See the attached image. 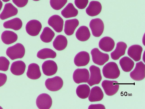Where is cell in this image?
Returning <instances> with one entry per match:
<instances>
[{
  "instance_id": "obj_33",
  "label": "cell",
  "mask_w": 145,
  "mask_h": 109,
  "mask_svg": "<svg viewBox=\"0 0 145 109\" xmlns=\"http://www.w3.org/2000/svg\"><path fill=\"white\" fill-rule=\"evenodd\" d=\"M67 0H50L51 6L54 9L58 10L61 9L66 3Z\"/></svg>"
},
{
  "instance_id": "obj_18",
  "label": "cell",
  "mask_w": 145,
  "mask_h": 109,
  "mask_svg": "<svg viewBox=\"0 0 145 109\" xmlns=\"http://www.w3.org/2000/svg\"><path fill=\"white\" fill-rule=\"evenodd\" d=\"M102 8L101 5L99 2L92 1L90 2L86 11L88 15L91 16H95L100 13Z\"/></svg>"
},
{
  "instance_id": "obj_11",
  "label": "cell",
  "mask_w": 145,
  "mask_h": 109,
  "mask_svg": "<svg viewBox=\"0 0 145 109\" xmlns=\"http://www.w3.org/2000/svg\"><path fill=\"white\" fill-rule=\"evenodd\" d=\"M42 27L41 23L36 20H31L26 24L25 29L27 32L32 36L37 35L39 33Z\"/></svg>"
},
{
  "instance_id": "obj_6",
  "label": "cell",
  "mask_w": 145,
  "mask_h": 109,
  "mask_svg": "<svg viewBox=\"0 0 145 109\" xmlns=\"http://www.w3.org/2000/svg\"><path fill=\"white\" fill-rule=\"evenodd\" d=\"M63 85L62 78L58 76L47 79L45 82V85L49 90L55 91L60 90Z\"/></svg>"
},
{
  "instance_id": "obj_23",
  "label": "cell",
  "mask_w": 145,
  "mask_h": 109,
  "mask_svg": "<svg viewBox=\"0 0 145 109\" xmlns=\"http://www.w3.org/2000/svg\"><path fill=\"white\" fill-rule=\"evenodd\" d=\"M79 22L76 19L67 20L65 21L64 31L67 35H71L74 33L75 30L78 26Z\"/></svg>"
},
{
  "instance_id": "obj_20",
  "label": "cell",
  "mask_w": 145,
  "mask_h": 109,
  "mask_svg": "<svg viewBox=\"0 0 145 109\" xmlns=\"http://www.w3.org/2000/svg\"><path fill=\"white\" fill-rule=\"evenodd\" d=\"M27 77L32 79H36L41 76V73L39 66L36 63L30 64L28 66L26 73Z\"/></svg>"
},
{
  "instance_id": "obj_24",
  "label": "cell",
  "mask_w": 145,
  "mask_h": 109,
  "mask_svg": "<svg viewBox=\"0 0 145 109\" xmlns=\"http://www.w3.org/2000/svg\"><path fill=\"white\" fill-rule=\"evenodd\" d=\"M18 36L17 34L12 31L5 30L1 35V39L3 42L7 45L10 44L17 40Z\"/></svg>"
},
{
  "instance_id": "obj_32",
  "label": "cell",
  "mask_w": 145,
  "mask_h": 109,
  "mask_svg": "<svg viewBox=\"0 0 145 109\" xmlns=\"http://www.w3.org/2000/svg\"><path fill=\"white\" fill-rule=\"evenodd\" d=\"M56 56V53L52 50L49 48H44L39 51L37 56L41 59L47 58H54Z\"/></svg>"
},
{
  "instance_id": "obj_4",
  "label": "cell",
  "mask_w": 145,
  "mask_h": 109,
  "mask_svg": "<svg viewBox=\"0 0 145 109\" xmlns=\"http://www.w3.org/2000/svg\"><path fill=\"white\" fill-rule=\"evenodd\" d=\"M101 85L106 94L109 96L115 94L118 91L119 87L118 82L115 81L104 80Z\"/></svg>"
},
{
  "instance_id": "obj_29",
  "label": "cell",
  "mask_w": 145,
  "mask_h": 109,
  "mask_svg": "<svg viewBox=\"0 0 145 109\" xmlns=\"http://www.w3.org/2000/svg\"><path fill=\"white\" fill-rule=\"evenodd\" d=\"M119 64L122 70L124 72H130L134 66V61L127 56H124L121 58L119 61Z\"/></svg>"
},
{
  "instance_id": "obj_25",
  "label": "cell",
  "mask_w": 145,
  "mask_h": 109,
  "mask_svg": "<svg viewBox=\"0 0 145 109\" xmlns=\"http://www.w3.org/2000/svg\"><path fill=\"white\" fill-rule=\"evenodd\" d=\"M75 35L79 40L84 41L88 39L90 36V33L88 28L85 26L80 27L77 30Z\"/></svg>"
},
{
  "instance_id": "obj_9",
  "label": "cell",
  "mask_w": 145,
  "mask_h": 109,
  "mask_svg": "<svg viewBox=\"0 0 145 109\" xmlns=\"http://www.w3.org/2000/svg\"><path fill=\"white\" fill-rule=\"evenodd\" d=\"M145 65L142 61L136 64L134 69L130 74L131 78L134 80H142L145 78Z\"/></svg>"
},
{
  "instance_id": "obj_22",
  "label": "cell",
  "mask_w": 145,
  "mask_h": 109,
  "mask_svg": "<svg viewBox=\"0 0 145 109\" xmlns=\"http://www.w3.org/2000/svg\"><path fill=\"white\" fill-rule=\"evenodd\" d=\"M88 99L91 102L101 101L103 98L104 94L100 87L95 86L92 88Z\"/></svg>"
},
{
  "instance_id": "obj_13",
  "label": "cell",
  "mask_w": 145,
  "mask_h": 109,
  "mask_svg": "<svg viewBox=\"0 0 145 109\" xmlns=\"http://www.w3.org/2000/svg\"><path fill=\"white\" fill-rule=\"evenodd\" d=\"M42 67L44 74L48 76L55 74L57 70V64L52 60H48L44 62L42 65Z\"/></svg>"
},
{
  "instance_id": "obj_36",
  "label": "cell",
  "mask_w": 145,
  "mask_h": 109,
  "mask_svg": "<svg viewBox=\"0 0 145 109\" xmlns=\"http://www.w3.org/2000/svg\"><path fill=\"white\" fill-rule=\"evenodd\" d=\"M28 0H12L13 2L18 7H22L27 3Z\"/></svg>"
},
{
  "instance_id": "obj_16",
  "label": "cell",
  "mask_w": 145,
  "mask_h": 109,
  "mask_svg": "<svg viewBox=\"0 0 145 109\" xmlns=\"http://www.w3.org/2000/svg\"><path fill=\"white\" fill-rule=\"evenodd\" d=\"M115 46L114 40L110 37H105L101 39L99 41V46L101 50L106 52L112 51Z\"/></svg>"
},
{
  "instance_id": "obj_12",
  "label": "cell",
  "mask_w": 145,
  "mask_h": 109,
  "mask_svg": "<svg viewBox=\"0 0 145 109\" xmlns=\"http://www.w3.org/2000/svg\"><path fill=\"white\" fill-rule=\"evenodd\" d=\"M48 24L57 32H60L63 30V20L59 15H54L48 19Z\"/></svg>"
},
{
  "instance_id": "obj_41",
  "label": "cell",
  "mask_w": 145,
  "mask_h": 109,
  "mask_svg": "<svg viewBox=\"0 0 145 109\" xmlns=\"http://www.w3.org/2000/svg\"><path fill=\"white\" fill-rule=\"evenodd\" d=\"M33 1H39L40 0H33Z\"/></svg>"
},
{
  "instance_id": "obj_35",
  "label": "cell",
  "mask_w": 145,
  "mask_h": 109,
  "mask_svg": "<svg viewBox=\"0 0 145 109\" xmlns=\"http://www.w3.org/2000/svg\"><path fill=\"white\" fill-rule=\"evenodd\" d=\"M88 3V0H74V4L76 6L80 9H83L86 8Z\"/></svg>"
},
{
  "instance_id": "obj_39",
  "label": "cell",
  "mask_w": 145,
  "mask_h": 109,
  "mask_svg": "<svg viewBox=\"0 0 145 109\" xmlns=\"http://www.w3.org/2000/svg\"><path fill=\"white\" fill-rule=\"evenodd\" d=\"M3 6V3L0 0V11H1Z\"/></svg>"
},
{
  "instance_id": "obj_28",
  "label": "cell",
  "mask_w": 145,
  "mask_h": 109,
  "mask_svg": "<svg viewBox=\"0 0 145 109\" xmlns=\"http://www.w3.org/2000/svg\"><path fill=\"white\" fill-rule=\"evenodd\" d=\"M22 22L19 18H16L5 22L3 24V27L6 28H10L15 30H18L21 28Z\"/></svg>"
},
{
  "instance_id": "obj_2",
  "label": "cell",
  "mask_w": 145,
  "mask_h": 109,
  "mask_svg": "<svg viewBox=\"0 0 145 109\" xmlns=\"http://www.w3.org/2000/svg\"><path fill=\"white\" fill-rule=\"evenodd\" d=\"M25 49L22 44L17 43L8 47L6 51L7 55L12 60L23 57L25 54Z\"/></svg>"
},
{
  "instance_id": "obj_21",
  "label": "cell",
  "mask_w": 145,
  "mask_h": 109,
  "mask_svg": "<svg viewBox=\"0 0 145 109\" xmlns=\"http://www.w3.org/2000/svg\"><path fill=\"white\" fill-rule=\"evenodd\" d=\"M25 68L26 65L24 62L22 60H18L15 61L12 63L10 70L14 75L20 76L24 74Z\"/></svg>"
},
{
  "instance_id": "obj_5",
  "label": "cell",
  "mask_w": 145,
  "mask_h": 109,
  "mask_svg": "<svg viewBox=\"0 0 145 109\" xmlns=\"http://www.w3.org/2000/svg\"><path fill=\"white\" fill-rule=\"evenodd\" d=\"M93 35L95 37H99L102 34L104 30V24L102 20L99 18L91 20L89 24Z\"/></svg>"
},
{
  "instance_id": "obj_37",
  "label": "cell",
  "mask_w": 145,
  "mask_h": 109,
  "mask_svg": "<svg viewBox=\"0 0 145 109\" xmlns=\"http://www.w3.org/2000/svg\"><path fill=\"white\" fill-rule=\"evenodd\" d=\"M7 76L6 74L0 73V87L3 85L7 80Z\"/></svg>"
},
{
  "instance_id": "obj_19",
  "label": "cell",
  "mask_w": 145,
  "mask_h": 109,
  "mask_svg": "<svg viewBox=\"0 0 145 109\" xmlns=\"http://www.w3.org/2000/svg\"><path fill=\"white\" fill-rule=\"evenodd\" d=\"M127 47V45L125 43L123 42H118L115 50L111 53L112 58L114 60L118 59L120 57L125 54Z\"/></svg>"
},
{
  "instance_id": "obj_3",
  "label": "cell",
  "mask_w": 145,
  "mask_h": 109,
  "mask_svg": "<svg viewBox=\"0 0 145 109\" xmlns=\"http://www.w3.org/2000/svg\"><path fill=\"white\" fill-rule=\"evenodd\" d=\"M91 53L93 62L100 66L104 65L109 59V56L108 54L102 53L97 48L92 49Z\"/></svg>"
},
{
  "instance_id": "obj_17",
  "label": "cell",
  "mask_w": 145,
  "mask_h": 109,
  "mask_svg": "<svg viewBox=\"0 0 145 109\" xmlns=\"http://www.w3.org/2000/svg\"><path fill=\"white\" fill-rule=\"evenodd\" d=\"M143 49L140 45H135L130 47L128 50V55L136 62L139 61L141 59Z\"/></svg>"
},
{
  "instance_id": "obj_27",
  "label": "cell",
  "mask_w": 145,
  "mask_h": 109,
  "mask_svg": "<svg viewBox=\"0 0 145 109\" xmlns=\"http://www.w3.org/2000/svg\"><path fill=\"white\" fill-rule=\"evenodd\" d=\"M63 17L66 18L74 17L78 14V11L71 3L68 4L61 12Z\"/></svg>"
},
{
  "instance_id": "obj_38",
  "label": "cell",
  "mask_w": 145,
  "mask_h": 109,
  "mask_svg": "<svg viewBox=\"0 0 145 109\" xmlns=\"http://www.w3.org/2000/svg\"><path fill=\"white\" fill-rule=\"evenodd\" d=\"M88 109H105V106L101 104H91L90 105L88 108Z\"/></svg>"
},
{
  "instance_id": "obj_14",
  "label": "cell",
  "mask_w": 145,
  "mask_h": 109,
  "mask_svg": "<svg viewBox=\"0 0 145 109\" xmlns=\"http://www.w3.org/2000/svg\"><path fill=\"white\" fill-rule=\"evenodd\" d=\"M18 12L17 8L10 3H7L0 14V18L4 20L16 15Z\"/></svg>"
},
{
  "instance_id": "obj_40",
  "label": "cell",
  "mask_w": 145,
  "mask_h": 109,
  "mask_svg": "<svg viewBox=\"0 0 145 109\" xmlns=\"http://www.w3.org/2000/svg\"><path fill=\"white\" fill-rule=\"evenodd\" d=\"M10 0H2V1L4 2H7L9 1Z\"/></svg>"
},
{
  "instance_id": "obj_15",
  "label": "cell",
  "mask_w": 145,
  "mask_h": 109,
  "mask_svg": "<svg viewBox=\"0 0 145 109\" xmlns=\"http://www.w3.org/2000/svg\"><path fill=\"white\" fill-rule=\"evenodd\" d=\"M90 60L89 54L85 51L80 52L75 56L74 62L77 66H84L87 65Z\"/></svg>"
},
{
  "instance_id": "obj_1",
  "label": "cell",
  "mask_w": 145,
  "mask_h": 109,
  "mask_svg": "<svg viewBox=\"0 0 145 109\" xmlns=\"http://www.w3.org/2000/svg\"><path fill=\"white\" fill-rule=\"evenodd\" d=\"M103 76L106 78L116 79L120 74V71L117 64L114 62H110L105 65L102 69Z\"/></svg>"
},
{
  "instance_id": "obj_26",
  "label": "cell",
  "mask_w": 145,
  "mask_h": 109,
  "mask_svg": "<svg viewBox=\"0 0 145 109\" xmlns=\"http://www.w3.org/2000/svg\"><path fill=\"white\" fill-rule=\"evenodd\" d=\"M67 44V38L62 35H58L53 42V45L54 48L58 51L64 50Z\"/></svg>"
},
{
  "instance_id": "obj_31",
  "label": "cell",
  "mask_w": 145,
  "mask_h": 109,
  "mask_svg": "<svg viewBox=\"0 0 145 109\" xmlns=\"http://www.w3.org/2000/svg\"><path fill=\"white\" fill-rule=\"evenodd\" d=\"M55 35L54 32L49 27H45L40 35L41 40L43 42L48 43L51 42Z\"/></svg>"
},
{
  "instance_id": "obj_10",
  "label": "cell",
  "mask_w": 145,
  "mask_h": 109,
  "mask_svg": "<svg viewBox=\"0 0 145 109\" xmlns=\"http://www.w3.org/2000/svg\"><path fill=\"white\" fill-rule=\"evenodd\" d=\"M52 100L48 94H40L37 98L36 104L38 108L40 109H48L52 106Z\"/></svg>"
},
{
  "instance_id": "obj_8",
  "label": "cell",
  "mask_w": 145,
  "mask_h": 109,
  "mask_svg": "<svg viewBox=\"0 0 145 109\" xmlns=\"http://www.w3.org/2000/svg\"><path fill=\"white\" fill-rule=\"evenodd\" d=\"M89 77V73L88 70L86 68L76 69L73 75V79L76 83L87 82Z\"/></svg>"
},
{
  "instance_id": "obj_30",
  "label": "cell",
  "mask_w": 145,
  "mask_h": 109,
  "mask_svg": "<svg viewBox=\"0 0 145 109\" xmlns=\"http://www.w3.org/2000/svg\"><path fill=\"white\" fill-rule=\"evenodd\" d=\"M90 88L86 84L80 85L76 88V93L78 97L82 99L88 98L90 92Z\"/></svg>"
},
{
  "instance_id": "obj_7",
  "label": "cell",
  "mask_w": 145,
  "mask_h": 109,
  "mask_svg": "<svg viewBox=\"0 0 145 109\" xmlns=\"http://www.w3.org/2000/svg\"><path fill=\"white\" fill-rule=\"evenodd\" d=\"M89 70L90 76L87 83L90 86L99 84L102 79L100 68L93 65L90 67Z\"/></svg>"
},
{
  "instance_id": "obj_34",
  "label": "cell",
  "mask_w": 145,
  "mask_h": 109,
  "mask_svg": "<svg viewBox=\"0 0 145 109\" xmlns=\"http://www.w3.org/2000/svg\"><path fill=\"white\" fill-rule=\"evenodd\" d=\"M10 64L8 60L4 56L0 57V70L7 71Z\"/></svg>"
}]
</instances>
